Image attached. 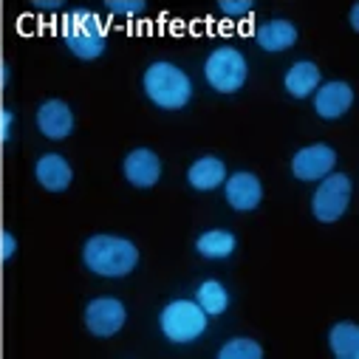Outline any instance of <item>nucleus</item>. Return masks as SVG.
<instances>
[{"label": "nucleus", "instance_id": "obj_4", "mask_svg": "<svg viewBox=\"0 0 359 359\" xmlns=\"http://www.w3.org/2000/svg\"><path fill=\"white\" fill-rule=\"evenodd\" d=\"M207 325H210V317L204 314V309L187 297L170 300L158 314V328H161L164 339L172 345H190V342L201 339Z\"/></svg>", "mask_w": 359, "mask_h": 359}, {"label": "nucleus", "instance_id": "obj_10", "mask_svg": "<svg viewBox=\"0 0 359 359\" xmlns=\"http://www.w3.org/2000/svg\"><path fill=\"white\" fill-rule=\"evenodd\" d=\"M221 187H224L226 204L238 212H252L263 201V184H260V178L249 170H238V172L226 175V182Z\"/></svg>", "mask_w": 359, "mask_h": 359}, {"label": "nucleus", "instance_id": "obj_19", "mask_svg": "<svg viewBox=\"0 0 359 359\" xmlns=\"http://www.w3.org/2000/svg\"><path fill=\"white\" fill-rule=\"evenodd\" d=\"M207 317H221L226 309H229V292L221 280H204L198 289H196V297H193Z\"/></svg>", "mask_w": 359, "mask_h": 359}, {"label": "nucleus", "instance_id": "obj_13", "mask_svg": "<svg viewBox=\"0 0 359 359\" xmlns=\"http://www.w3.org/2000/svg\"><path fill=\"white\" fill-rule=\"evenodd\" d=\"M34 178H37V184L48 193H65L74 182V170H71L65 156L46 153L34 161Z\"/></svg>", "mask_w": 359, "mask_h": 359}, {"label": "nucleus", "instance_id": "obj_18", "mask_svg": "<svg viewBox=\"0 0 359 359\" xmlns=\"http://www.w3.org/2000/svg\"><path fill=\"white\" fill-rule=\"evenodd\" d=\"M328 348L337 359H359V325L342 320L328 331Z\"/></svg>", "mask_w": 359, "mask_h": 359}, {"label": "nucleus", "instance_id": "obj_24", "mask_svg": "<svg viewBox=\"0 0 359 359\" xmlns=\"http://www.w3.org/2000/svg\"><path fill=\"white\" fill-rule=\"evenodd\" d=\"M12 125H15V114L9 108H4V111H0V139H4V142L12 139Z\"/></svg>", "mask_w": 359, "mask_h": 359}, {"label": "nucleus", "instance_id": "obj_6", "mask_svg": "<svg viewBox=\"0 0 359 359\" xmlns=\"http://www.w3.org/2000/svg\"><path fill=\"white\" fill-rule=\"evenodd\" d=\"M351 178L345 172H328L325 178L317 182V190L311 196V215L320 221V224H337L345 212H348V204H351Z\"/></svg>", "mask_w": 359, "mask_h": 359}, {"label": "nucleus", "instance_id": "obj_1", "mask_svg": "<svg viewBox=\"0 0 359 359\" xmlns=\"http://www.w3.org/2000/svg\"><path fill=\"white\" fill-rule=\"evenodd\" d=\"M82 263L100 278H128L139 266V246L122 235H91L82 243Z\"/></svg>", "mask_w": 359, "mask_h": 359}, {"label": "nucleus", "instance_id": "obj_16", "mask_svg": "<svg viewBox=\"0 0 359 359\" xmlns=\"http://www.w3.org/2000/svg\"><path fill=\"white\" fill-rule=\"evenodd\" d=\"M323 82V74H320V65L311 62V60H297L286 76H283V88H286V94L294 97V100H309L314 91H317V85Z\"/></svg>", "mask_w": 359, "mask_h": 359}, {"label": "nucleus", "instance_id": "obj_8", "mask_svg": "<svg viewBox=\"0 0 359 359\" xmlns=\"http://www.w3.org/2000/svg\"><path fill=\"white\" fill-rule=\"evenodd\" d=\"M337 167V150L331 144H306L292 156V175L297 182H320Z\"/></svg>", "mask_w": 359, "mask_h": 359}, {"label": "nucleus", "instance_id": "obj_22", "mask_svg": "<svg viewBox=\"0 0 359 359\" xmlns=\"http://www.w3.org/2000/svg\"><path fill=\"white\" fill-rule=\"evenodd\" d=\"M218 9L224 15H229V18H243V15H249L255 9V4L252 0H221Z\"/></svg>", "mask_w": 359, "mask_h": 359}, {"label": "nucleus", "instance_id": "obj_21", "mask_svg": "<svg viewBox=\"0 0 359 359\" xmlns=\"http://www.w3.org/2000/svg\"><path fill=\"white\" fill-rule=\"evenodd\" d=\"M105 6L111 15H139L144 12V0H108Z\"/></svg>", "mask_w": 359, "mask_h": 359}, {"label": "nucleus", "instance_id": "obj_5", "mask_svg": "<svg viewBox=\"0 0 359 359\" xmlns=\"http://www.w3.org/2000/svg\"><path fill=\"white\" fill-rule=\"evenodd\" d=\"M204 79L218 94H238L249 79V62L235 46H218L204 62Z\"/></svg>", "mask_w": 359, "mask_h": 359}, {"label": "nucleus", "instance_id": "obj_25", "mask_svg": "<svg viewBox=\"0 0 359 359\" xmlns=\"http://www.w3.org/2000/svg\"><path fill=\"white\" fill-rule=\"evenodd\" d=\"M351 29H359V6H351Z\"/></svg>", "mask_w": 359, "mask_h": 359}, {"label": "nucleus", "instance_id": "obj_7", "mask_svg": "<svg viewBox=\"0 0 359 359\" xmlns=\"http://www.w3.org/2000/svg\"><path fill=\"white\" fill-rule=\"evenodd\" d=\"M125 320H128V309L116 297H94L82 311V323H85L88 334L97 339L116 337L125 328Z\"/></svg>", "mask_w": 359, "mask_h": 359}, {"label": "nucleus", "instance_id": "obj_3", "mask_svg": "<svg viewBox=\"0 0 359 359\" xmlns=\"http://www.w3.org/2000/svg\"><path fill=\"white\" fill-rule=\"evenodd\" d=\"M62 43L79 60H97L105 54L108 32L97 12L91 9H71L62 18Z\"/></svg>", "mask_w": 359, "mask_h": 359}, {"label": "nucleus", "instance_id": "obj_23", "mask_svg": "<svg viewBox=\"0 0 359 359\" xmlns=\"http://www.w3.org/2000/svg\"><path fill=\"white\" fill-rule=\"evenodd\" d=\"M18 252V238L12 232H0V257L4 260H12Z\"/></svg>", "mask_w": 359, "mask_h": 359}, {"label": "nucleus", "instance_id": "obj_12", "mask_svg": "<svg viewBox=\"0 0 359 359\" xmlns=\"http://www.w3.org/2000/svg\"><path fill=\"white\" fill-rule=\"evenodd\" d=\"M34 122H37V130L51 142H62L74 133V111L62 100H46L37 108Z\"/></svg>", "mask_w": 359, "mask_h": 359}, {"label": "nucleus", "instance_id": "obj_14", "mask_svg": "<svg viewBox=\"0 0 359 359\" xmlns=\"http://www.w3.org/2000/svg\"><path fill=\"white\" fill-rule=\"evenodd\" d=\"M255 43L269 51V54H280V51H289L294 43H297V26L292 20H283V18H275V20H266L257 26L255 32Z\"/></svg>", "mask_w": 359, "mask_h": 359}, {"label": "nucleus", "instance_id": "obj_2", "mask_svg": "<svg viewBox=\"0 0 359 359\" xmlns=\"http://www.w3.org/2000/svg\"><path fill=\"white\" fill-rule=\"evenodd\" d=\"M144 97L161 111H182L193 100V82L184 68L167 60H156L142 74Z\"/></svg>", "mask_w": 359, "mask_h": 359}, {"label": "nucleus", "instance_id": "obj_9", "mask_svg": "<svg viewBox=\"0 0 359 359\" xmlns=\"http://www.w3.org/2000/svg\"><path fill=\"white\" fill-rule=\"evenodd\" d=\"M122 172H125V182L136 190H150L158 184L161 178V158L156 150L150 147H136L125 156L122 161Z\"/></svg>", "mask_w": 359, "mask_h": 359}, {"label": "nucleus", "instance_id": "obj_17", "mask_svg": "<svg viewBox=\"0 0 359 359\" xmlns=\"http://www.w3.org/2000/svg\"><path fill=\"white\" fill-rule=\"evenodd\" d=\"M238 249V238L229 229H207L196 238V252L207 260H226Z\"/></svg>", "mask_w": 359, "mask_h": 359}, {"label": "nucleus", "instance_id": "obj_11", "mask_svg": "<svg viewBox=\"0 0 359 359\" xmlns=\"http://www.w3.org/2000/svg\"><path fill=\"white\" fill-rule=\"evenodd\" d=\"M311 97H314V114L320 119H342L353 105V91L342 79L320 82Z\"/></svg>", "mask_w": 359, "mask_h": 359}, {"label": "nucleus", "instance_id": "obj_20", "mask_svg": "<svg viewBox=\"0 0 359 359\" xmlns=\"http://www.w3.org/2000/svg\"><path fill=\"white\" fill-rule=\"evenodd\" d=\"M218 359H263V348L249 337H232L218 348Z\"/></svg>", "mask_w": 359, "mask_h": 359}, {"label": "nucleus", "instance_id": "obj_15", "mask_svg": "<svg viewBox=\"0 0 359 359\" xmlns=\"http://www.w3.org/2000/svg\"><path fill=\"white\" fill-rule=\"evenodd\" d=\"M226 164L218 156H201L187 167V182L198 193H212L226 182Z\"/></svg>", "mask_w": 359, "mask_h": 359}]
</instances>
